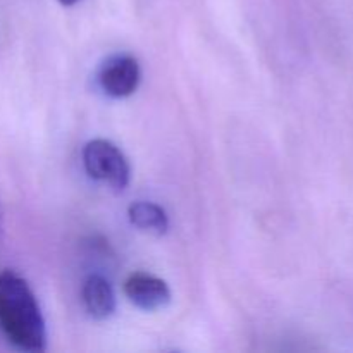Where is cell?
Here are the masks:
<instances>
[{
	"instance_id": "5",
	"label": "cell",
	"mask_w": 353,
	"mask_h": 353,
	"mask_svg": "<svg viewBox=\"0 0 353 353\" xmlns=\"http://www.w3.org/2000/svg\"><path fill=\"white\" fill-rule=\"evenodd\" d=\"M83 305L93 319H109L116 312V293L112 285L100 274H90L83 283Z\"/></svg>"
},
{
	"instance_id": "3",
	"label": "cell",
	"mask_w": 353,
	"mask_h": 353,
	"mask_svg": "<svg viewBox=\"0 0 353 353\" xmlns=\"http://www.w3.org/2000/svg\"><path fill=\"white\" fill-rule=\"evenodd\" d=\"M140 64L131 55H114L99 72L100 88L114 99H126L137 92L140 85Z\"/></svg>"
},
{
	"instance_id": "4",
	"label": "cell",
	"mask_w": 353,
	"mask_h": 353,
	"mask_svg": "<svg viewBox=\"0 0 353 353\" xmlns=\"http://www.w3.org/2000/svg\"><path fill=\"white\" fill-rule=\"evenodd\" d=\"M124 293L141 310H159L171 302V290L164 279L148 272H134L124 281Z\"/></svg>"
},
{
	"instance_id": "7",
	"label": "cell",
	"mask_w": 353,
	"mask_h": 353,
	"mask_svg": "<svg viewBox=\"0 0 353 353\" xmlns=\"http://www.w3.org/2000/svg\"><path fill=\"white\" fill-rule=\"evenodd\" d=\"M59 2L62 3V6H65V7H69V6H74V3H78L79 0H59Z\"/></svg>"
},
{
	"instance_id": "1",
	"label": "cell",
	"mask_w": 353,
	"mask_h": 353,
	"mask_svg": "<svg viewBox=\"0 0 353 353\" xmlns=\"http://www.w3.org/2000/svg\"><path fill=\"white\" fill-rule=\"evenodd\" d=\"M0 327L19 350H45L47 327L37 296L30 285L12 271L0 272Z\"/></svg>"
},
{
	"instance_id": "6",
	"label": "cell",
	"mask_w": 353,
	"mask_h": 353,
	"mask_svg": "<svg viewBox=\"0 0 353 353\" xmlns=\"http://www.w3.org/2000/svg\"><path fill=\"white\" fill-rule=\"evenodd\" d=\"M130 221L138 230L154 234H164L169 228V217L161 205L154 202H134L128 210Z\"/></svg>"
},
{
	"instance_id": "2",
	"label": "cell",
	"mask_w": 353,
	"mask_h": 353,
	"mask_svg": "<svg viewBox=\"0 0 353 353\" xmlns=\"http://www.w3.org/2000/svg\"><path fill=\"white\" fill-rule=\"evenodd\" d=\"M83 165L90 178L105 183L116 192H123L130 185V162L112 141L103 138L88 141L83 148Z\"/></svg>"
}]
</instances>
